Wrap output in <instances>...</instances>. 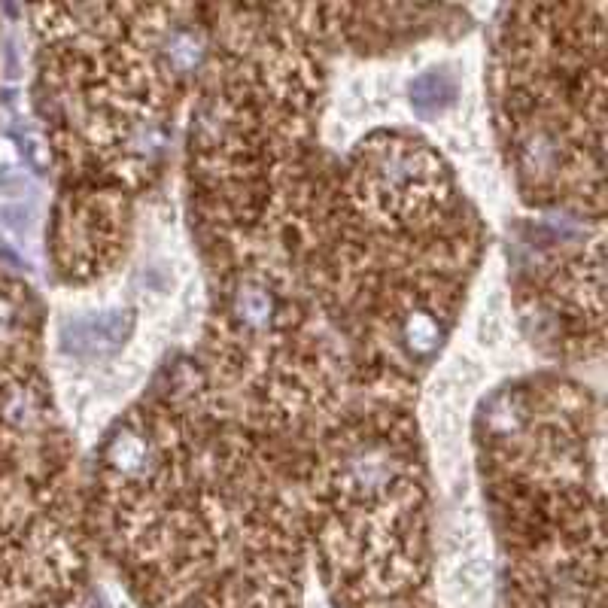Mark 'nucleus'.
<instances>
[{"label":"nucleus","mask_w":608,"mask_h":608,"mask_svg":"<svg viewBox=\"0 0 608 608\" xmlns=\"http://www.w3.org/2000/svg\"><path fill=\"white\" fill-rule=\"evenodd\" d=\"M128 329H131V320L128 314H119V311L73 317L61 329V347L80 359H104L125 344Z\"/></svg>","instance_id":"nucleus-2"},{"label":"nucleus","mask_w":608,"mask_h":608,"mask_svg":"<svg viewBox=\"0 0 608 608\" xmlns=\"http://www.w3.org/2000/svg\"><path fill=\"white\" fill-rule=\"evenodd\" d=\"M359 192L384 216H411L429 207L441 189V168L429 152L405 137L377 140L362 152Z\"/></svg>","instance_id":"nucleus-1"},{"label":"nucleus","mask_w":608,"mask_h":608,"mask_svg":"<svg viewBox=\"0 0 608 608\" xmlns=\"http://www.w3.org/2000/svg\"><path fill=\"white\" fill-rule=\"evenodd\" d=\"M453 95H456V86L444 70H429V73L417 76L414 86H411V104L423 116L441 113L453 101Z\"/></svg>","instance_id":"nucleus-3"}]
</instances>
